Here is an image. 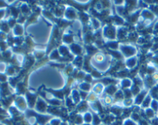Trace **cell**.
I'll use <instances>...</instances> for the list:
<instances>
[{
  "label": "cell",
  "mask_w": 158,
  "mask_h": 125,
  "mask_svg": "<svg viewBox=\"0 0 158 125\" xmlns=\"http://www.w3.org/2000/svg\"><path fill=\"white\" fill-rule=\"evenodd\" d=\"M6 66H5V64L2 63H0V73H2V70H4Z\"/></svg>",
  "instance_id": "6da1fadb"
},
{
  "label": "cell",
  "mask_w": 158,
  "mask_h": 125,
  "mask_svg": "<svg viewBox=\"0 0 158 125\" xmlns=\"http://www.w3.org/2000/svg\"><path fill=\"white\" fill-rule=\"evenodd\" d=\"M3 14H4V12L2 11V9H0V19L2 18V16H3Z\"/></svg>",
  "instance_id": "7a4b0ae2"
}]
</instances>
